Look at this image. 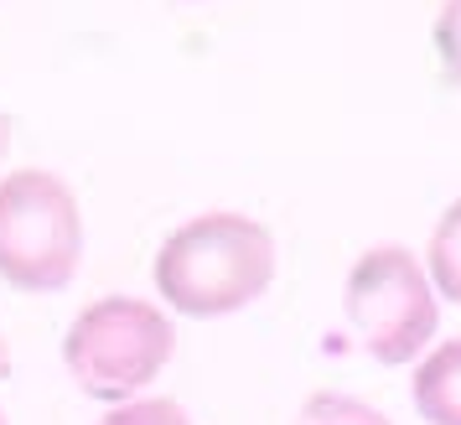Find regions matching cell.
Wrapping results in <instances>:
<instances>
[{
	"instance_id": "52a82bcc",
	"label": "cell",
	"mask_w": 461,
	"mask_h": 425,
	"mask_svg": "<svg viewBox=\"0 0 461 425\" xmlns=\"http://www.w3.org/2000/svg\"><path fill=\"white\" fill-rule=\"evenodd\" d=\"M295 425H394L384 410H374L357 394H337V389H316L306 404L295 410Z\"/></svg>"
},
{
	"instance_id": "277c9868",
	"label": "cell",
	"mask_w": 461,
	"mask_h": 425,
	"mask_svg": "<svg viewBox=\"0 0 461 425\" xmlns=\"http://www.w3.org/2000/svg\"><path fill=\"white\" fill-rule=\"evenodd\" d=\"M348 321L368 348V358L384 368L415 363L440 327V301L415 249L404 244H374L353 259L348 291H342Z\"/></svg>"
},
{
	"instance_id": "6da1fadb",
	"label": "cell",
	"mask_w": 461,
	"mask_h": 425,
	"mask_svg": "<svg viewBox=\"0 0 461 425\" xmlns=\"http://www.w3.org/2000/svg\"><path fill=\"white\" fill-rule=\"evenodd\" d=\"M150 280L176 317H233L270 291L275 234L249 212H197L161 239Z\"/></svg>"
},
{
	"instance_id": "8fae6325",
	"label": "cell",
	"mask_w": 461,
	"mask_h": 425,
	"mask_svg": "<svg viewBox=\"0 0 461 425\" xmlns=\"http://www.w3.org/2000/svg\"><path fill=\"white\" fill-rule=\"evenodd\" d=\"M0 379H11V342H5V332H0Z\"/></svg>"
},
{
	"instance_id": "3957f363",
	"label": "cell",
	"mask_w": 461,
	"mask_h": 425,
	"mask_svg": "<svg viewBox=\"0 0 461 425\" xmlns=\"http://www.w3.org/2000/svg\"><path fill=\"white\" fill-rule=\"evenodd\" d=\"M84 265V208L58 171L0 176V280L22 296H52Z\"/></svg>"
},
{
	"instance_id": "30bf717a",
	"label": "cell",
	"mask_w": 461,
	"mask_h": 425,
	"mask_svg": "<svg viewBox=\"0 0 461 425\" xmlns=\"http://www.w3.org/2000/svg\"><path fill=\"white\" fill-rule=\"evenodd\" d=\"M11 135H16V120L0 114V161H5V150H11Z\"/></svg>"
},
{
	"instance_id": "7c38bea8",
	"label": "cell",
	"mask_w": 461,
	"mask_h": 425,
	"mask_svg": "<svg viewBox=\"0 0 461 425\" xmlns=\"http://www.w3.org/2000/svg\"><path fill=\"white\" fill-rule=\"evenodd\" d=\"M0 425H5V410H0Z\"/></svg>"
},
{
	"instance_id": "ba28073f",
	"label": "cell",
	"mask_w": 461,
	"mask_h": 425,
	"mask_svg": "<svg viewBox=\"0 0 461 425\" xmlns=\"http://www.w3.org/2000/svg\"><path fill=\"white\" fill-rule=\"evenodd\" d=\"M430 47H436L440 78L451 88H461V0H446L436 11V26H430Z\"/></svg>"
},
{
	"instance_id": "9c48e42d",
	"label": "cell",
	"mask_w": 461,
	"mask_h": 425,
	"mask_svg": "<svg viewBox=\"0 0 461 425\" xmlns=\"http://www.w3.org/2000/svg\"><path fill=\"white\" fill-rule=\"evenodd\" d=\"M94 425H192V415L176 400H125V404H109L104 420Z\"/></svg>"
},
{
	"instance_id": "8992f818",
	"label": "cell",
	"mask_w": 461,
	"mask_h": 425,
	"mask_svg": "<svg viewBox=\"0 0 461 425\" xmlns=\"http://www.w3.org/2000/svg\"><path fill=\"white\" fill-rule=\"evenodd\" d=\"M425 276H430V291L436 301H451L461 306V197L446 203V212L436 218L430 229V244H425Z\"/></svg>"
},
{
	"instance_id": "5b68a950",
	"label": "cell",
	"mask_w": 461,
	"mask_h": 425,
	"mask_svg": "<svg viewBox=\"0 0 461 425\" xmlns=\"http://www.w3.org/2000/svg\"><path fill=\"white\" fill-rule=\"evenodd\" d=\"M410 400L425 425H461V338H446L415 358Z\"/></svg>"
},
{
	"instance_id": "7a4b0ae2",
	"label": "cell",
	"mask_w": 461,
	"mask_h": 425,
	"mask_svg": "<svg viewBox=\"0 0 461 425\" xmlns=\"http://www.w3.org/2000/svg\"><path fill=\"white\" fill-rule=\"evenodd\" d=\"M176 353V327L156 301L99 296L63 332V363L88 400L125 404L140 400L167 374Z\"/></svg>"
}]
</instances>
